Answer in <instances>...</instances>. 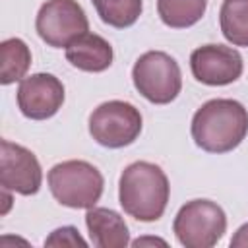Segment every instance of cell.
<instances>
[{
	"instance_id": "obj_1",
	"label": "cell",
	"mask_w": 248,
	"mask_h": 248,
	"mask_svg": "<svg viewBox=\"0 0 248 248\" xmlns=\"http://www.w3.org/2000/svg\"><path fill=\"white\" fill-rule=\"evenodd\" d=\"M192 140L207 153H229L248 134V110L234 99H211L192 116Z\"/></svg>"
},
{
	"instance_id": "obj_2",
	"label": "cell",
	"mask_w": 248,
	"mask_h": 248,
	"mask_svg": "<svg viewBox=\"0 0 248 248\" xmlns=\"http://www.w3.org/2000/svg\"><path fill=\"white\" fill-rule=\"evenodd\" d=\"M169 178L165 170L149 161L130 163L118 180V202L130 217L153 223L163 217L169 203Z\"/></svg>"
},
{
	"instance_id": "obj_3",
	"label": "cell",
	"mask_w": 248,
	"mask_h": 248,
	"mask_svg": "<svg viewBox=\"0 0 248 248\" xmlns=\"http://www.w3.org/2000/svg\"><path fill=\"white\" fill-rule=\"evenodd\" d=\"M46 180L54 200L72 209L93 207L101 200L105 188L101 170L81 159H70L54 165L48 170Z\"/></svg>"
},
{
	"instance_id": "obj_4",
	"label": "cell",
	"mask_w": 248,
	"mask_h": 248,
	"mask_svg": "<svg viewBox=\"0 0 248 248\" xmlns=\"http://www.w3.org/2000/svg\"><path fill=\"white\" fill-rule=\"evenodd\" d=\"M132 81L138 93L153 105L174 101L182 89L180 66L163 50L143 52L132 68Z\"/></svg>"
},
{
	"instance_id": "obj_5",
	"label": "cell",
	"mask_w": 248,
	"mask_h": 248,
	"mask_svg": "<svg viewBox=\"0 0 248 248\" xmlns=\"http://www.w3.org/2000/svg\"><path fill=\"white\" fill-rule=\"evenodd\" d=\"M227 231V215L211 200L186 202L172 223L176 240L186 248H211Z\"/></svg>"
},
{
	"instance_id": "obj_6",
	"label": "cell",
	"mask_w": 248,
	"mask_h": 248,
	"mask_svg": "<svg viewBox=\"0 0 248 248\" xmlns=\"http://www.w3.org/2000/svg\"><path fill=\"white\" fill-rule=\"evenodd\" d=\"M141 112L126 101H107L101 103L89 114V134L91 138L108 149H120L138 140L141 134Z\"/></svg>"
},
{
	"instance_id": "obj_7",
	"label": "cell",
	"mask_w": 248,
	"mask_h": 248,
	"mask_svg": "<svg viewBox=\"0 0 248 248\" xmlns=\"http://www.w3.org/2000/svg\"><path fill=\"white\" fill-rule=\"evenodd\" d=\"M35 29L48 46L66 48L89 31V19L76 0H46L37 12Z\"/></svg>"
},
{
	"instance_id": "obj_8",
	"label": "cell",
	"mask_w": 248,
	"mask_h": 248,
	"mask_svg": "<svg viewBox=\"0 0 248 248\" xmlns=\"http://www.w3.org/2000/svg\"><path fill=\"white\" fill-rule=\"evenodd\" d=\"M0 184L2 190L33 196L41 190L43 170L39 159L27 147L2 140L0 143Z\"/></svg>"
},
{
	"instance_id": "obj_9",
	"label": "cell",
	"mask_w": 248,
	"mask_h": 248,
	"mask_svg": "<svg viewBox=\"0 0 248 248\" xmlns=\"http://www.w3.org/2000/svg\"><path fill=\"white\" fill-rule=\"evenodd\" d=\"M190 70L203 85H229L242 76L244 62L236 48L225 45H203L192 50Z\"/></svg>"
},
{
	"instance_id": "obj_10",
	"label": "cell",
	"mask_w": 248,
	"mask_h": 248,
	"mask_svg": "<svg viewBox=\"0 0 248 248\" xmlns=\"http://www.w3.org/2000/svg\"><path fill=\"white\" fill-rule=\"evenodd\" d=\"M64 103L62 81L46 72L23 78L17 87V107L25 118L46 120L54 116Z\"/></svg>"
},
{
	"instance_id": "obj_11",
	"label": "cell",
	"mask_w": 248,
	"mask_h": 248,
	"mask_svg": "<svg viewBox=\"0 0 248 248\" xmlns=\"http://www.w3.org/2000/svg\"><path fill=\"white\" fill-rule=\"evenodd\" d=\"M89 238L97 248H124L130 244L128 225L124 217L108 207H89L85 213Z\"/></svg>"
},
{
	"instance_id": "obj_12",
	"label": "cell",
	"mask_w": 248,
	"mask_h": 248,
	"mask_svg": "<svg viewBox=\"0 0 248 248\" xmlns=\"http://www.w3.org/2000/svg\"><path fill=\"white\" fill-rule=\"evenodd\" d=\"M112 58L110 43L95 33H83L66 46V60L81 72H105L112 64Z\"/></svg>"
},
{
	"instance_id": "obj_13",
	"label": "cell",
	"mask_w": 248,
	"mask_h": 248,
	"mask_svg": "<svg viewBox=\"0 0 248 248\" xmlns=\"http://www.w3.org/2000/svg\"><path fill=\"white\" fill-rule=\"evenodd\" d=\"M0 83L10 85L25 78L31 66V50L25 41L12 37L0 43Z\"/></svg>"
},
{
	"instance_id": "obj_14",
	"label": "cell",
	"mask_w": 248,
	"mask_h": 248,
	"mask_svg": "<svg viewBox=\"0 0 248 248\" xmlns=\"http://www.w3.org/2000/svg\"><path fill=\"white\" fill-rule=\"evenodd\" d=\"M207 8V0H157V14L167 27L186 29L196 25Z\"/></svg>"
},
{
	"instance_id": "obj_15",
	"label": "cell",
	"mask_w": 248,
	"mask_h": 248,
	"mask_svg": "<svg viewBox=\"0 0 248 248\" xmlns=\"http://www.w3.org/2000/svg\"><path fill=\"white\" fill-rule=\"evenodd\" d=\"M223 37L234 46H248V0H225L219 10Z\"/></svg>"
},
{
	"instance_id": "obj_16",
	"label": "cell",
	"mask_w": 248,
	"mask_h": 248,
	"mask_svg": "<svg viewBox=\"0 0 248 248\" xmlns=\"http://www.w3.org/2000/svg\"><path fill=\"white\" fill-rule=\"evenodd\" d=\"M103 23L126 29L134 25L143 10V0H91Z\"/></svg>"
},
{
	"instance_id": "obj_17",
	"label": "cell",
	"mask_w": 248,
	"mask_h": 248,
	"mask_svg": "<svg viewBox=\"0 0 248 248\" xmlns=\"http://www.w3.org/2000/svg\"><path fill=\"white\" fill-rule=\"evenodd\" d=\"M45 246H87V242L79 236V231L72 225L60 227L50 232V236L45 240Z\"/></svg>"
},
{
	"instance_id": "obj_18",
	"label": "cell",
	"mask_w": 248,
	"mask_h": 248,
	"mask_svg": "<svg viewBox=\"0 0 248 248\" xmlns=\"http://www.w3.org/2000/svg\"><path fill=\"white\" fill-rule=\"evenodd\" d=\"M231 246L232 248H248V223L238 227V231L231 238Z\"/></svg>"
},
{
	"instance_id": "obj_19",
	"label": "cell",
	"mask_w": 248,
	"mask_h": 248,
	"mask_svg": "<svg viewBox=\"0 0 248 248\" xmlns=\"http://www.w3.org/2000/svg\"><path fill=\"white\" fill-rule=\"evenodd\" d=\"M145 242H147V244H153V242H155V244H163V246H165V240H159V238H138V240H134L132 244H134V246H141V244H145Z\"/></svg>"
}]
</instances>
